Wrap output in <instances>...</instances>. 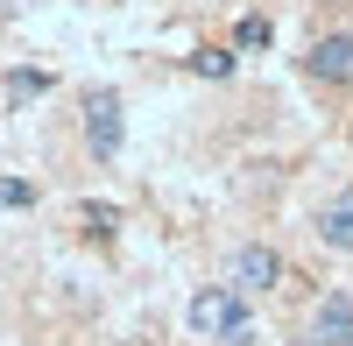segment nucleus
<instances>
[{
    "label": "nucleus",
    "mask_w": 353,
    "mask_h": 346,
    "mask_svg": "<svg viewBox=\"0 0 353 346\" xmlns=\"http://www.w3.org/2000/svg\"><path fill=\"white\" fill-rule=\"evenodd\" d=\"M318 241L325 247H339V254H353V191H339L325 212H318Z\"/></svg>",
    "instance_id": "nucleus-6"
},
{
    "label": "nucleus",
    "mask_w": 353,
    "mask_h": 346,
    "mask_svg": "<svg viewBox=\"0 0 353 346\" xmlns=\"http://www.w3.org/2000/svg\"><path fill=\"white\" fill-rule=\"evenodd\" d=\"M191 71H198V78H233V50H198Z\"/></svg>",
    "instance_id": "nucleus-8"
},
{
    "label": "nucleus",
    "mask_w": 353,
    "mask_h": 346,
    "mask_svg": "<svg viewBox=\"0 0 353 346\" xmlns=\"http://www.w3.org/2000/svg\"><path fill=\"white\" fill-rule=\"evenodd\" d=\"M311 332L325 339V346H353V297H318V311H311Z\"/></svg>",
    "instance_id": "nucleus-5"
},
{
    "label": "nucleus",
    "mask_w": 353,
    "mask_h": 346,
    "mask_svg": "<svg viewBox=\"0 0 353 346\" xmlns=\"http://www.w3.org/2000/svg\"><path fill=\"white\" fill-rule=\"evenodd\" d=\"M311 78H325V85H353V36H346V28L311 43Z\"/></svg>",
    "instance_id": "nucleus-4"
},
{
    "label": "nucleus",
    "mask_w": 353,
    "mask_h": 346,
    "mask_svg": "<svg viewBox=\"0 0 353 346\" xmlns=\"http://www.w3.org/2000/svg\"><path fill=\"white\" fill-rule=\"evenodd\" d=\"M290 346H325V339H318V332H304V339H290Z\"/></svg>",
    "instance_id": "nucleus-12"
},
{
    "label": "nucleus",
    "mask_w": 353,
    "mask_h": 346,
    "mask_svg": "<svg viewBox=\"0 0 353 346\" xmlns=\"http://www.w3.org/2000/svg\"><path fill=\"white\" fill-rule=\"evenodd\" d=\"M0 205H36V184H21V177H0Z\"/></svg>",
    "instance_id": "nucleus-9"
},
{
    "label": "nucleus",
    "mask_w": 353,
    "mask_h": 346,
    "mask_svg": "<svg viewBox=\"0 0 353 346\" xmlns=\"http://www.w3.org/2000/svg\"><path fill=\"white\" fill-rule=\"evenodd\" d=\"M50 92V71H8V99L21 106V99H43Z\"/></svg>",
    "instance_id": "nucleus-7"
},
{
    "label": "nucleus",
    "mask_w": 353,
    "mask_h": 346,
    "mask_svg": "<svg viewBox=\"0 0 353 346\" xmlns=\"http://www.w3.org/2000/svg\"><path fill=\"white\" fill-rule=\"evenodd\" d=\"M184 318H191V339L205 346H254V297L233 283H205L184 304Z\"/></svg>",
    "instance_id": "nucleus-1"
},
{
    "label": "nucleus",
    "mask_w": 353,
    "mask_h": 346,
    "mask_svg": "<svg viewBox=\"0 0 353 346\" xmlns=\"http://www.w3.org/2000/svg\"><path fill=\"white\" fill-rule=\"evenodd\" d=\"M233 36H241V50H261V43H269V21H261V14H248L241 28H233Z\"/></svg>",
    "instance_id": "nucleus-10"
},
{
    "label": "nucleus",
    "mask_w": 353,
    "mask_h": 346,
    "mask_svg": "<svg viewBox=\"0 0 353 346\" xmlns=\"http://www.w3.org/2000/svg\"><path fill=\"white\" fill-rule=\"evenodd\" d=\"M85 226H92V234H113V205H85Z\"/></svg>",
    "instance_id": "nucleus-11"
},
{
    "label": "nucleus",
    "mask_w": 353,
    "mask_h": 346,
    "mask_svg": "<svg viewBox=\"0 0 353 346\" xmlns=\"http://www.w3.org/2000/svg\"><path fill=\"white\" fill-rule=\"evenodd\" d=\"M0 8H36V0H0Z\"/></svg>",
    "instance_id": "nucleus-13"
},
{
    "label": "nucleus",
    "mask_w": 353,
    "mask_h": 346,
    "mask_svg": "<svg viewBox=\"0 0 353 346\" xmlns=\"http://www.w3.org/2000/svg\"><path fill=\"white\" fill-rule=\"evenodd\" d=\"M85 141H92V156H99V163H113V156H121V141H128L121 92H92V99H85Z\"/></svg>",
    "instance_id": "nucleus-3"
},
{
    "label": "nucleus",
    "mask_w": 353,
    "mask_h": 346,
    "mask_svg": "<svg viewBox=\"0 0 353 346\" xmlns=\"http://www.w3.org/2000/svg\"><path fill=\"white\" fill-rule=\"evenodd\" d=\"M226 283H233V290H248V297H269L276 283H283V254H276V247H261V241L233 247V262H226Z\"/></svg>",
    "instance_id": "nucleus-2"
}]
</instances>
